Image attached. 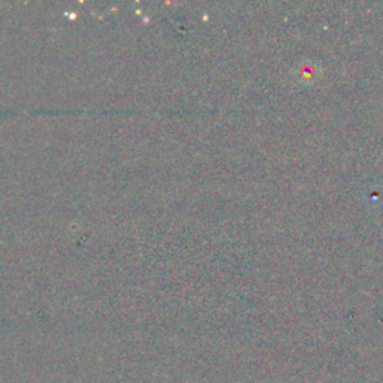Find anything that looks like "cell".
Masks as SVG:
<instances>
[]
</instances>
